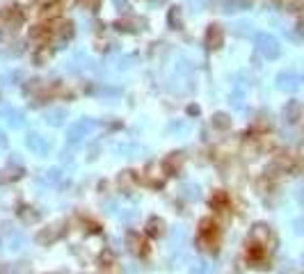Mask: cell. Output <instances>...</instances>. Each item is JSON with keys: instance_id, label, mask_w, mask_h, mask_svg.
Masks as SVG:
<instances>
[{"instance_id": "cell-1", "label": "cell", "mask_w": 304, "mask_h": 274, "mask_svg": "<svg viewBox=\"0 0 304 274\" xmlns=\"http://www.w3.org/2000/svg\"><path fill=\"white\" fill-rule=\"evenodd\" d=\"M204 46H206V50H210V53H215V50H219L224 46V28L219 23H210L208 28H206Z\"/></svg>"}, {"instance_id": "cell-2", "label": "cell", "mask_w": 304, "mask_h": 274, "mask_svg": "<svg viewBox=\"0 0 304 274\" xmlns=\"http://www.w3.org/2000/svg\"><path fill=\"white\" fill-rule=\"evenodd\" d=\"M217 235H219V231H217V224H215L213 219H210V217L201 219V222H199V240L208 247V249H215Z\"/></svg>"}, {"instance_id": "cell-3", "label": "cell", "mask_w": 304, "mask_h": 274, "mask_svg": "<svg viewBox=\"0 0 304 274\" xmlns=\"http://www.w3.org/2000/svg\"><path fill=\"white\" fill-rule=\"evenodd\" d=\"M28 39L35 44V48L48 46V41L53 39V30H50V25H46V23H37L28 30Z\"/></svg>"}, {"instance_id": "cell-4", "label": "cell", "mask_w": 304, "mask_h": 274, "mask_svg": "<svg viewBox=\"0 0 304 274\" xmlns=\"http://www.w3.org/2000/svg\"><path fill=\"white\" fill-rule=\"evenodd\" d=\"M64 235V222H55V224H48L37 233V242L39 244H53L55 240H60Z\"/></svg>"}, {"instance_id": "cell-5", "label": "cell", "mask_w": 304, "mask_h": 274, "mask_svg": "<svg viewBox=\"0 0 304 274\" xmlns=\"http://www.w3.org/2000/svg\"><path fill=\"white\" fill-rule=\"evenodd\" d=\"M3 23H5V28H10V30H19L21 25L25 23L23 7H19V5L7 7V10L3 12Z\"/></svg>"}, {"instance_id": "cell-6", "label": "cell", "mask_w": 304, "mask_h": 274, "mask_svg": "<svg viewBox=\"0 0 304 274\" xmlns=\"http://www.w3.org/2000/svg\"><path fill=\"white\" fill-rule=\"evenodd\" d=\"M185 162V155L183 151H172L170 155H165V160L160 162V167H163L165 174H170V176H176L181 171V167H183Z\"/></svg>"}, {"instance_id": "cell-7", "label": "cell", "mask_w": 304, "mask_h": 274, "mask_svg": "<svg viewBox=\"0 0 304 274\" xmlns=\"http://www.w3.org/2000/svg\"><path fill=\"white\" fill-rule=\"evenodd\" d=\"M50 30H53V37H60L62 41H69L75 35V25L73 21L60 19V21H55V23H50Z\"/></svg>"}, {"instance_id": "cell-8", "label": "cell", "mask_w": 304, "mask_h": 274, "mask_svg": "<svg viewBox=\"0 0 304 274\" xmlns=\"http://www.w3.org/2000/svg\"><path fill=\"white\" fill-rule=\"evenodd\" d=\"M259 50L268 57V60L279 57V41L274 39V37H270V35H261L259 37Z\"/></svg>"}, {"instance_id": "cell-9", "label": "cell", "mask_w": 304, "mask_h": 274, "mask_svg": "<svg viewBox=\"0 0 304 274\" xmlns=\"http://www.w3.org/2000/svg\"><path fill=\"white\" fill-rule=\"evenodd\" d=\"M126 247H128V251H133V254H146V242L137 231H128V233H126Z\"/></svg>"}, {"instance_id": "cell-10", "label": "cell", "mask_w": 304, "mask_h": 274, "mask_svg": "<svg viewBox=\"0 0 304 274\" xmlns=\"http://www.w3.org/2000/svg\"><path fill=\"white\" fill-rule=\"evenodd\" d=\"M41 19L50 21V23L60 21L62 19V3H60V0H53V3L41 5Z\"/></svg>"}, {"instance_id": "cell-11", "label": "cell", "mask_w": 304, "mask_h": 274, "mask_svg": "<svg viewBox=\"0 0 304 274\" xmlns=\"http://www.w3.org/2000/svg\"><path fill=\"white\" fill-rule=\"evenodd\" d=\"M299 117H302V103L299 101H288L284 105V119L288 124H297Z\"/></svg>"}, {"instance_id": "cell-12", "label": "cell", "mask_w": 304, "mask_h": 274, "mask_svg": "<svg viewBox=\"0 0 304 274\" xmlns=\"http://www.w3.org/2000/svg\"><path fill=\"white\" fill-rule=\"evenodd\" d=\"M270 238H272V233H270V229L265 224H256L254 229H252V233H250V240L254 244H259V247H263Z\"/></svg>"}, {"instance_id": "cell-13", "label": "cell", "mask_w": 304, "mask_h": 274, "mask_svg": "<svg viewBox=\"0 0 304 274\" xmlns=\"http://www.w3.org/2000/svg\"><path fill=\"white\" fill-rule=\"evenodd\" d=\"M117 183H119L121 192H130V190L137 185V174H135L133 169H126V171L119 174V180H117Z\"/></svg>"}, {"instance_id": "cell-14", "label": "cell", "mask_w": 304, "mask_h": 274, "mask_svg": "<svg viewBox=\"0 0 304 274\" xmlns=\"http://www.w3.org/2000/svg\"><path fill=\"white\" fill-rule=\"evenodd\" d=\"M167 25H170L172 30H179L181 25H183V10H181V5H172L167 10Z\"/></svg>"}, {"instance_id": "cell-15", "label": "cell", "mask_w": 304, "mask_h": 274, "mask_svg": "<svg viewBox=\"0 0 304 274\" xmlns=\"http://www.w3.org/2000/svg\"><path fill=\"white\" fill-rule=\"evenodd\" d=\"M210 124H213L215 130H219V133H224V130L231 128V117L226 115V112H215L213 119H210Z\"/></svg>"}, {"instance_id": "cell-16", "label": "cell", "mask_w": 304, "mask_h": 274, "mask_svg": "<svg viewBox=\"0 0 304 274\" xmlns=\"http://www.w3.org/2000/svg\"><path fill=\"white\" fill-rule=\"evenodd\" d=\"M165 231V222L160 217H149V222H146V233L151 235V238H160Z\"/></svg>"}, {"instance_id": "cell-17", "label": "cell", "mask_w": 304, "mask_h": 274, "mask_svg": "<svg viewBox=\"0 0 304 274\" xmlns=\"http://www.w3.org/2000/svg\"><path fill=\"white\" fill-rule=\"evenodd\" d=\"M21 176H23V169H21V167H14V164H10L7 169L0 171V185L10 183V180H16V178H21Z\"/></svg>"}, {"instance_id": "cell-18", "label": "cell", "mask_w": 304, "mask_h": 274, "mask_svg": "<svg viewBox=\"0 0 304 274\" xmlns=\"http://www.w3.org/2000/svg\"><path fill=\"white\" fill-rule=\"evenodd\" d=\"M50 55H53V50H50L48 46H41V48H35V55H32V62H35L37 66H44L46 62L50 60Z\"/></svg>"}, {"instance_id": "cell-19", "label": "cell", "mask_w": 304, "mask_h": 274, "mask_svg": "<svg viewBox=\"0 0 304 274\" xmlns=\"http://www.w3.org/2000/svg\"><path fill=\"white\" fill-rule=\"evenodd\" d=\"M259 149H261L259 142H256L254 137H247V140L243 142V151H240V153H243L245 158H254V155L259 153Z\"/></svg>"}, {"instance_id": "cell-20", "label": "cell", "mask_w": 304, "mask_h": 274, "mask_svg": "<svg viewBox=\"0 0 304 274\" xmlns=\"http://www.w3.org/2000/svg\"><path fill=\"white\" fill-rule=\"evenodd\" d=\"M19 217L23 219L25 224H32V222H37V219H39V213H35V210H32L30 206H21Z\"/></svg>"}, {"instance_id": "cell-21", "label": "cell", "mask_w": 304, "mask_h": 274, "mask_svg": "<svg viewBox=\"0 0 304 274\" xmlns=\"http://www.w3.org/2000/svg\"><path fill=\"white\" fill-rule=\"evenodd\" d=\"M137 25H142L140 21H135ZM135 23L130 19H119V21H115V28L119 32H137V28H135Z\"/></svg>"}, {"instance_id": "cell-22", "label": "cell", "mask_w": 304, "mask_h": 274, "mask_svg": "<svg viewBox=\"0 0 304 274\" xmlns=\"http://www.w3.org/2000/svg\"><path fill=\"white\" fill-rule=\"evenodd\" d=\"M277 82H279L281 89H293V87L297 85V78H295L293 73H281L279 78H277Z\"/></svg>"}, {"instance_id": "cell-23", "label": "cell", "mask_w": 304, "mask_h": 274, "mask_svg": "<svg viewBox=\"0 0 304 274\" xmlns=\"http://www.w3.org/2000/svg\"><path fill=\"white\" fill-rule=\"evenodd\" d=\"M28 146L35 149V151H39V153L46 151V144H44V140H41L39 135H28Z\"/></svg>"}, {"instance_id": "cell-24", "label": "cell", "mask_w": 304, "mask_h": 274, "mask_svg": "<svg viewBox=\"0 0 304 274\" xmlns=\"http://www.w3.org/2000/svg\"><path fill=\"white\" fill-rule=\"evenodd\" d=\"M286 10L293 14H302L304 12V0H286Z\"/></svg>"}, {"instance_id": "cell-25", "label": "cell", "mask_w": 304, "mask_h": 274, "mask_svg": "<svg viewBox=\"0 0 304 274\" xmlns=\"http://www.w3.org/2000/svg\"><path fill=\"white\" fill-rule=\"evenodd\" d=\"M213 269L208 267V263H197L192 265V269H190V274H210Z\"/></svg>"}, {"instance_id": "cell-26", "label": "cell", "mask_w": 304, "mask_h": 274, "mask_svg": "<svg viewBox=\"0 0 304 274\" xmlns=\"http://www.w3.org/2000/svg\"><path fill=\"white\" fill-rule=\"evenodd\" d=\"M183 197H185V199H197V197H199V190H197L195 185H185V188H183Z\"/></svg>"}, {"instance_id": "cell-27", "label": "cell", "mask_w": 304, "mask_h": 274, "mask_svg": "<svg viewBox=\"0 0 304 274\" xmlns=\"http://www.w3.org/2000/svg\"><path fill=\"white\" fill-rule=\"evenodd\" d=\"M83 7H87V10H92V12H96L99 10V5H101V0H78Z\"/></svg>"}, {"instance_id": "cell-28", "label": "cell", "mask_w": 304, "mask_h": 274, "mask_svg": "<svg viewBox=\"0 0 304 274\" xmlns=\"http://www.w3.org/2000/svg\"><path fill=\"white\" fill-rule=\"evenodd\" d=\"M185 112H188V115H190V117H197V115H199V112H201V110H199V105H195V103H190V105H188V110H185Z\"/></svg>"}, {"instance_id": "cell-29", "label": "cell", "mask_w": 304, "mask_h": 274, "mask_svg": "<svg viewBox=\"0 0 304 274\" xmlns=\"http://www.w3.org/2000/svg\"><path fill=\"white\" fill-rule=\"evenodd\" d=\"M32 82H35V92H39V89H41V85H39L41 80H32ZM25 92L30 94V92H32V85H30V87H25Z\"/></svg>"}, {"instance_id": "cell-30", "label": "cell", "mask_w": 304, "mask_h": 274, "mask_svg": "<svg viewBox=\"0 0 304 274\" xmlns=\"http://www.w3.org/2000/svg\"><path fill=\"white\" fill-rule=\"evenodd\" d=\"M0 146H5V135L0 133Z\"/></svg>"}, {"instance_id": "cell-31", "label": "cell", "mask_w": 304, "mask_h": 274, "mask_svg": "<svg viewBox=\"0 0 304 274\" xmlns=\"http://www.w3.org/2000/svg\"><path fill=\"white\" fill-rule=\"evenodd\" d=\"M37 3H41V5H46V3H53V0H37Z\"/></svg>"}, {"instance_id": "cell-32", "label": "cell", "mask_w": 304, "mask_h": 274, "mask_svg": "<svg viewBox=\"0 0 304 274\" xmlns=\"http://www.w3.org/2000/svg\"><path fill=\"white\" fill-rule=\"evenodd\" d=\"M0 19H3V12H0Z\"/></svg>"}]
</instances>
